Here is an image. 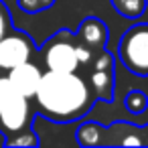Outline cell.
Here are the masks:
<instances>
[{
	"label": "cell",
	"mask_w": 148,
	"mask_h": 148,
	"mask_svg": "<svg viewBox=\"0 0 148 148\" xmlns=\"http://www.w3.org/2000/svg\"><path fill=\"white\" fill-rule=\"evenodd\" d=\"M31 101L35 114L57 124H67L87 116L97 99L87 79L77 71L45 69Z\"/></svg>",
	"instance_id": "6da1fadb"
},
{
	"label": "cell",
	"mask_w": 148,
	"mask_h": 148,
	"mask_svg": "<svg viewBox=\"0 0 148 148\" xmlns=\"http://www.w3.org/2000/svg\"><path fill=\"white\" fill-rule=\"evenodd\" d=\"M35 108L6 77L0 73V134L6 146H37L39 136L33 132Z\"/></svg>",
	"instance_id": "7a4b0ae2"
},
{
	"label": "cell",
	"mask_w": 148,
	"mask_h": 148,
	"mask_svg": "<svg viewBox=\"0 0 148 148\" xmlns=\"http://www.w3.org/2000/svg\"><path fill=\"white\" fill-rule=\"evenodd\" d=\"M43 67L49 71H79V55L73 33L67 29L57 31L51 39L45 41V45L39 49Z\"/></svg>",
	"instance_id": "3957f363"
},
{
	"label": "cell",
	"mask_w": 148,
	"mask_h": 148,
	"mask_svg": "<svg viewBox=\"0 0 148 148\" xmlns=\"http://www.w3.org/2000/svg\"><path fill=\"white\" fill-rule=\"evenodd\" d=\"M124 67L140 77H148V25H134L122 35L118 47Z\"/></svg>",
	"instance_id": "277c9868"
},
{
	"label": "cell",
	"mask_w": 148,
	"mask_h": 148,
	"mask_svg": "<svg viewBox=\"0 0 148 148\" xmlns=\"http://www.w3.org/2000/svg\"><path fill=\"white\" fill-rule=\"evenodd\" d=\"M75 45H77V55H79V67H89V63L106 49L110 31L103 21L95 16H87L81 21L79 29L73 33Z\"/></svg>",
	"instance_id": "5b68a950"
},
{
	"label": "cell",
	"mask_w": 148,
	"mask_h": 148,
	"mask_svg": "<svg viewBox=\"0 0 148 148\" xmlns=\"http://www.w3.org/2000/svg\"><path fill=\"white\" fill-rule=\"evenodd\" d=\"M37 55V45L25 31H16L14 27L0 37V73H6L12 67L31 61Z\"/></svg>",
	"instance_id": "8992f818"
},
{
	"label": "cell",
	"mask_w": 148,
	"mask_h": 148,
	"mask_svg": "<svg viewBox=\"0 0 148 148\" xmlns=\"http://www.w3.org/2000/svg\"><path fill=\"white\" fill-rule=\"evenodd\" d=\"M87 85L91 87L95 99L112 101L114 99V57L106 49L89 63L87 67Z\"/></svg>",
	"instance_id": "52a82bcc"
},
{
	"label": "cell",
	"mask_w": 148,
	"mask_h": 148,
	"mask_svg": "<svg viewBox=\"0 0 148 148\" xmlns=\"http://www.w3.org/2000/svg\"><path fill=\"white\" fill-rule=\"evenodd\" d=\"M41 75H43V69H41L37 63H33V59L21 63V65H16V67H12L10 71H6L8 81H10L23 95H27L29 99H33V95H35V91H37V85H39V81H41Z\"/></svg>",
	"instance_id": "ba28073f"
},
{
	"label": "cell",
	"mask_w": 148,
	"mask_h": 148,
	"mask_svg": "<svg viewBox=\"0 0 148 148\" xmlns=\"http://www.w3.org/2000/svg\"><path fill=\"white\" fill-rule=\"evenodd\" d=\"M106 132V146H142V130L130 122H114Z\"/></svg>",
	"instance_id": "9c48e42d"
},
{
	"label": "cell",
	"mask_w": 148,
	"mask_h": 148,
	"mask_svg": "<svg viewBox=\"0 0 148 148\" xmlns=\"http://www.w3.org/2000/svg\"><path fill=\"white\" fill-rule=\"evenodd\" d=\"M106 126L97 122H85L77 128L75 138L79 146H106Z\"/></svg>",
	"instance_id": "30bf717a"
},
{
	"label": "cell",
	"mask_w": 148,
	"mask_h": 148,
	"mask_svg": "<svg viewBox=\"0 0 148 148\" xmlns=\"http://www.w3.org/2000/svg\"><path fill=\"white\" fill-rule=\"evenodd\" d=\"M112 6L124 18H140L146 10V0H110Z\"/></svg>",
	"instance_id": "8fae6325"
},
{
	"label": "cell",
	"mask_w": 148,
	"mask_h": 148,
	"mask_svg": "<svg viewBox=\"0 0 148 148\" xmlns=\"http://www.w3.org/2000/svg\"><path fill=\"white\" fill-rule=\"evenodd\" d=\"M124 101H126V110H128L130 114H142V112L148 108V95H146L144 91H140V89L130 91Z\"/></svg>",
	"instance_id": "7c38bea8"
},
{
	"label": "cell",
	"mask_w": 148,
	"mask_h": 148,
	"mask_svg": "<svg viewBox=\"0 0 148 148\" xmlns=\"http://www.w3.org/2000/svg\"><path fill=\"white\" fill-rule=\"evenodd\" d=\"M21 10H25L27 14H37V12H43L47 8H51L57 0H16Z\"/></svg>",
	"instance_id": "4fadbf2b"
},
{
	"label": "cell",
	"mask_w": 148,
	"mask_h": 148,
	"mask_svg": "<svg viewBox=\"0 0 148 148\" xmlns=\"http://www.w3.org/2000/svg\"><path fill=\"white\" fill-rule=\"evenodd\" d=\"M10 29H12V14H10L8 6L0 0V37L6 35Z\"/></svg>",
	"instance_id": "5bb4252c"
},
{
	"label": "cell",
	"mask_w": 148,
	"mask_h": 148,
	"mask_svg": "<svg viewBox=\"0 0 148 148\" xmlns=\"http://www.w3.org/2000/svg\"><path fill=\"white\" fill-rule=\"evenodd\" d=\"M142 130V146H148V124L140 128Z\"/></svg>",
	"instance_id": "9a60e30c"
}]
</instances>
